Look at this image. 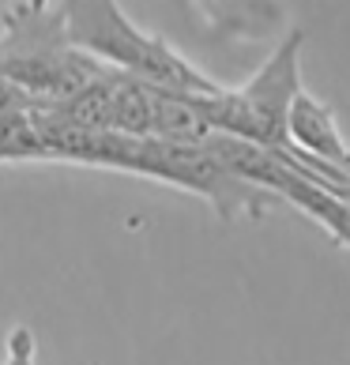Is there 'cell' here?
<instances>
[{
  "instance_id": "277c9868",
  "label": "cell",
  "mask_w": 350,
  "mask_h": 365,
  "mask_svg": "<svg viewBox=\"0 0 350 365\" xmlns=\"http://www.w3.org/2000/svg\"><path fill=\"white\" fill-rule=\"evenodd\" d=\"M287 151L316 173L350 178V140L343 136L331 106L309 91H302L290 106V147Z\"/></svg>"
},
{
  "instance_id": "7a4b0ae2",
  "label": "cell",
  "mask_w": 350,
  "mask_h": 365,
  "mask_svg": "<svg viewBox=\"0 0 350 365\" xmlns=\"http://www.w3.org/2000/svg\"><path fill=\"white\" fill-rule=\"evenodd\" d=\"M72 42L113 72H128L143 83L181 94H219L222 83L181 57L166 38L136 26L117 0H61Z\"/></svg>"
},
{
  "instance_id": "8992f818",
  "label": "cell",
  "mask_w": 350,
  "mask_h": 365,
  "mask_svg": "<svg viewBox=\"0 0 350 365\" xmlns=\"http://www.w3.org/2000/svg\"><path fill=\"white\" fill-rule=\"evenodd\" d=\"M16 106H34V102L26 98L16 83H8V79L0 76V113H4V110H16Z\"/></svg>"
},
{
  "instance_id": "5b68a950",
  "label": "cell",
  "mask_w": 350,
  "mask_h": 365,
  "mask_svg": "<svg viewBox=\"0 0 350 365\" xmlns=\"http://www.w3.org/2000/svg\"><path fill=\"white\" fill-rule=\"evenodd\" d=\"M4 365H38V343H34V331L31 328H11L8 331V354Z\"/></svg>"
},
{
  "instance_id": "3957f363",
  "label": "cell",
  "mask_w": 350,
  "mask_h": 365,
  "mask_svg": "<svg viewBox=\"0 0 350 365\" xmlns=\"http://www.w3.org/2000/svg\"><path fill=\"white\" fill-rule=\"evenodd\" d=\"M302 46H305V34L290 31L245 87H237V91L222 87L219 94H207L204 106L219 136H237V140L272 147V151H287L290 147V106L305 91L302 87Z\"/></svg>"
},
{
  "instance_id": "6da1fadb",
  "label": "cell",
  "mask_w": 350,
  "mask_h": 365,
  "mask_svg": "<svg viewBox=\"0 0 350 365\" xmlns=\"http://www.w3.org/2000/svg\"><path fill=\"white\" fill-rule=\"evenodd\" d=\"M105 64L72 42L61 0H11L0 26V76L34 106H57L91 87Z\"/></svg>"
}]
</instances>
